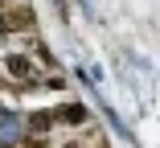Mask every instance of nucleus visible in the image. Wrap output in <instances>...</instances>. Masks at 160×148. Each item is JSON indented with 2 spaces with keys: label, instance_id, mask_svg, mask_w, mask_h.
<instances>
[{
  "label": "nucleus",
  "instance_id": "obj_1",
  "mask_svg": "<svg viewBox=\"0 0 160 148\" xmlns=\"http://www.w3.org/2000/svg\"><path fill=\"white\" fill-rule=\"evenodd\" d=\"M33 25V17H29V8H17L12 17H4V29H29Z\"/></svg>",
  "mask_w": 160,
  "mask_h": 148
},
{
  "label": "nucleus",
  "instance_id": "obj_2",
  "mask_svg": "<svg viewBox=\"0 0 160 148\" xmlns=\"http://www.w3.org/2000/svg\"><path fill=\"white\" fill-rule=\"evenodd\" d=\"M58 120H66V124H82V120H86V111H82L78 103H70V107H62V115H58Z\"/></svg>",
  "mask_w": 160,
  "mask_h": 148
},
{
  "label": "nucleus",
  "instance_id": "obj_3",
  "mask_svg": "<svg viewBox=\"0 0 160 148\" xmlns=\"http://www.w3.org/2000/svg\"><path fill=\"white\" fill-rule=\"evenodd\" d=\"M8 70L12 74H29V62H25V58H8Z\"/></svg>",
  "mask_w": 160,
  "mask_h": 148
}]
</instances>
